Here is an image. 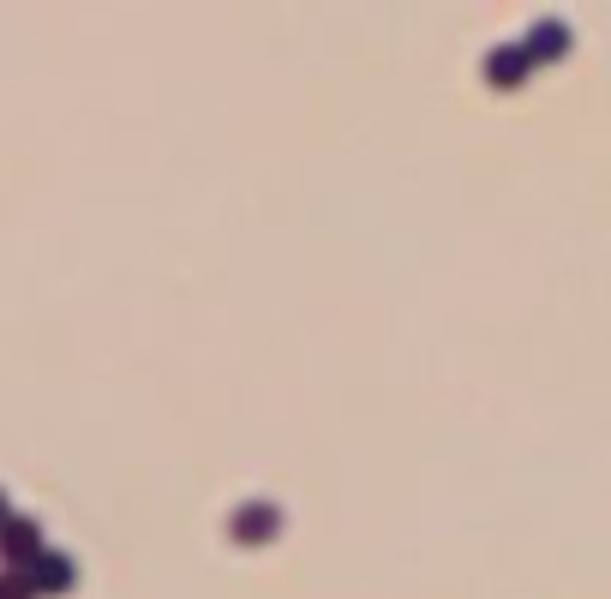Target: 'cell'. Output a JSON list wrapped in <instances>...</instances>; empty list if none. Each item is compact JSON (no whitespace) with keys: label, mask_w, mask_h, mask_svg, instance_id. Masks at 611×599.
Returning a JSON list of instances; mask_svg holds the SVG:
<instances>
[{"label":"cell","mask_w":611,"mask_h":599,"mask_svg":"<svg viewBox=\"0 0 611 599\" xmlns=\"http://www.w3.org/2000/svg\"><path fill=\"white\" fill-rule=\"evenodd\" d=\"M0 546H6V552H30V528H24V522H18V528H6V534H0Z\"/></svg>","instance_id":"6da1fadb"},{"label":"cell","mask_w":611,"mask_h":599,"mask_svg":"<svg viewBox=\"0 0 611 599\" xmlns=\"http://www.w3.org/2000/svg\"><path fill=\"white\" fill-rule=\"evenodd\" d=\"M0 599H24V588H18V582L6 576V588H0Z\"/></svg>","instance_id":"7a4b0ae2"}]
</instances>
